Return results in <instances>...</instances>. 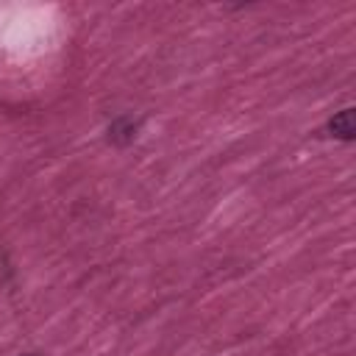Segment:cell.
<instances>
[{
	"instance_id": "6da1fadb",
	"label": "cell",
	"mask_w": 356,
	"mask_h": 356,
	"mask_svg": "<svg viewBox=\"0 0 356 356\" xmlns=\"http://www.w3.org/2000/svg\"><path fill=\"white\" fill-rule=\"evenodd\" d=\"M331 134L334 136H339V139H350L353 136V111L350 108H342L334 120H331Z\"/></svg>"
},
{
	"instance_id": "7a4b0ae2",
	"label": "cell",
	"mask_w": 356,
	"mask_h": 356,
	"mask_svg": "<svg viewBox=\"0 0 356 356\" xmlns=\"http://www.w3.org/2000/svg\"><path fill=\"white\" fill-rule=\"evenodd\" d=\"M28 356H33V353H28Z\"/></svg>"
}]
</instances>
